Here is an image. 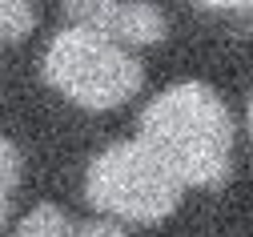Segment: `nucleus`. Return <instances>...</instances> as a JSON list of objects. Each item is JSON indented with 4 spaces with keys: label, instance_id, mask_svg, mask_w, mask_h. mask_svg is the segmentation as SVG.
<instances>
[{
    "label": "nucleus",
    "instance_id": "10",
    "mask_svg": "<svg viewBox=\"0 0 253 237\" xmlns=\"http://www.w3.org/2000/svg\"><path fill=\"white\" fill-rule=\"evenodd\" d=\"M201 8H225V12H249L253 0H197Z\"/></svg>",
    "mask_w": 253,
    "mask_h": 237
},
{
    "label": "nucleus",
    "instance_id": "1",
    "mask_svg": "<svg viewBox=\"0 0 253 237\" xmlns=\"http://www.w3.org/2000/svg\"><path fill=\"white\" fill-rule=\"evenodd\" d=\"M141 141L181 185H221L233 169V117L209 85H177L141 113Z\"/></svg>",
    "mask_w": 253,
    "mask_h": 237
},
{
    "label": "nucleus",
    "instance_id": "5",
    "mask_svg": "<svg viewBox=\"0 0 253 237\" xmlns=\"http://www.w3.org/2000/svg\"><path fill=\"white\" fill-rule=\"evenodd\" d=\"M12 237H77L73 221L65 209H56V205H37L33 213H28Z\"/></svg>",
    "mask_w": 253,
    "mask_h": 237
},
{
    "label": "nucleus",
    "instance_id": "2",
    "mask_svg": "<svg viewBox=\"0 0 253 237\" xmlns=\"http://www.w3.org/2000/svg\"><path fill=\"white\" fill-rule=\"evenodd\" d=\"M44 81L81 109H117L137 96L145 73L125 45L97 28L73 24L44 52Z\"/></svg>",
    "mask_w": 253,
    "mask_h": 237
},
{
    "label": "nucleus",
    "instance_id": "3",
    "mask_svg": "<svg viewBox=\"0 0 253 237\" xmlns=\"http://www.w3.org/2000/svg\"><path fill=\"white\" fill-rule=\"evenodd\" d=\"M181 181L153 157V149L137 141H117L88 165L84 193L105 217L149 225L181 205Z\"/></svg>",
    "mask_w": 253,
    "mask_h": 237
},
{
    "label": "nucleus",
    "instance_id": "11",
    "mask_svg": "<svg viewBox=\"0 0 253 237\" xmlns=\"http://www.w3.org/2000/svg\"><path fill=\"white\" fill-rule=\"evenodd\" d=\"M249 133H253V100H249Z\"/></svg>",
    "mask_w": 253,
    "mask_h": 237
},
{
    "label": "nucleus",
    "instance_id": "7",
    "mask_svg": "<svg viewBox=\"0 0 253 237\" xmlns=\"http://www.w3.org/2000/svg\"><path fill=\"white\" fill-rule=\"evenodd\" d=\"M20 181V153L12 141L0 137V229L8 221V205H12V189Z\"/></svg>",
    "mask_w": 253,
    "mask_h": 237
},
{
    "label": "nucleus",
    "instance_id": "6",
    "mask_svg": "<svg viewBox=\"0 0 253 237\" xmlns=\"http://www.w3.org/2000/svg\"><path fill=\"white\" fill-rule=\"evenodd\" d=\"M37 28V8L33 0H0V41H24Z\"/></svg>",
    "mask_w": 253,
    "mask_h": 237
},
{
    "label": "nucleus",
    "instance_id": "8",
    "mask_svg": "<svg viewBox=\"0 0 253 237\" xmlns=\"http://www.w3.org/2000/svg\"><path fill=\"white\" fill-rule=\"evenodd\" d=\"M117 4H121V0H65L69 16H73L77 24H84V28H101L105 16H109Z\"/></svg>",
    "mask_w": 253,
    "mask_h": 237
},
{
    "label": "nucleus",
    "instance_id": "4",
    "mask_svg": "<svg viewBox=\"0 0 253 237\" xmlns=\"http://www.w3.org/2000/svg\"><path fill=\"white\" fill-rule=\"evenodd\" d=\"M97 32H105L109 41H117V45H157L169 32V20H165V12L153 4V0H121V4L105 16V24L97 28Z\"/></svg>",
    "mask_w": 253,
    "mask_h": 237
},
{
    "label": "nucleus",
    "instance_id": "9",
    "mask_svg": "<svg viewBox=\"0 0 253 237\" xmlns=\"http://www.w3.org/2000/svg\"><path fill=\"white\" fill-rule=\"evenodd\" d=\"M77 237H129L121 225H109V221H88L77 229Z\"/></svg>",
    "mask_w": 253,
    "mask_h": 237
}]
</instances>
